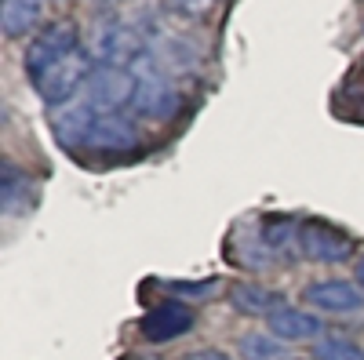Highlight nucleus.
Segmentation results:
<instances>
[{"mask_svg":"<svg viewBox=\"0 0 364 360\" xmlns=\"http://www.w3.org/2000/svg\"><path fill=\"white\" fill-rule=\"evenodd\" d=\"M51 131L66 149H84L91 157H124L139 146V128L124 113H106L99 106L66 102L51 113Z\"/></svg>","mask_w":364,"mask_h":360,"instance_id":"1","label":"nucleus"},{"mask_svg":"<svg viewBox=\"0 0 364 360\" xmlns=\"http://www.w3.org/2000/svg\"><path fill=\"white\" fill-rule=\"evenodd\" d=\"M135 73V109L146 113V116H171L178 109V87H175V77L164 73L157 62H154V55L142 51L135 62L128 66Z\"/></svg>","mask_w":364,"mask_h":360,"instance_id":"2","label":"nucleus"},{"mask_svg":"<svg viewBox=\"0 0 364 360\" xmlns=\"http://www.w3.org/2000/svg\"><path fill=\"white\" fill-rule=\"evenodd\" d=\"M80 33L70 26V22H51L44 26L41 33L29 40V51H26V73L29 77H44L51 66H58L63 58H70L73 51H80Z\"/></svg>","mask_w":364,"mask_h":360,"instance_id":"3","label":"nucleus"},{"mask_svg":"<svg viewBox=\"0 0 364 360\" xmlns=\"http://www.w3.org/2000/svg\"><path fill=\"white\" fill-rule=\"evenodd\" d=\"M135 73L128 66H95L91 77L84 80V99L106 113H117L135 99Z\"/></svg>","mask_w":364,"mask_h":360,"instance_id":"4","label":"nucleus"},{"mask_svg":"<svg viewBox=\"0 0 364 360\" xmlns=\"http://www.w3.org/2000/svg\"><path fill=\"white\" fill-rule=\"evenodd\" d=\"M299 251L314 262H346L353 255V236L328 222H306L299 229Z\"/></svg>","mask_w":364,"mask_h":360,"instance_id":"5","label":"nucleus"},{"mask_svg":"<svg viewBox=\"0 0 364 360\" xmlns=\"http://www.w3.org/2000/svg\"><path fill=\"white\" fill-rule=\"evenodd\" d=\"M190 327H193V310L186 302H175L171 298V302H161L142 317L139 332L146 342H171V339H182Z\"/></svg>","mask_w":364,"mask_h":360,"instance_id":"6","label":"nucleus"},{"mask_svg":"<svg viewBox=\"0 0 364 360\" xmlns=\"http://www.w3.org/2000/svg\"><path fill=\"white\" fill-rule=\"evenodd\" d=\"M306 302L324 313H357L364 306V291L350 280H317L306 288Z\"/></svg>","mask_w":364,"mask_h":360,"instance_id":"7","label":"nucleus"},{"mask_svg":"<svg viewBox=\"0 0 364 360\" xmlns=\"http://www.w3.org/2000/svg\"><path fill=\"white\" fill-rule=\"evenodd\" d=\"M230 302H233V310H240L245 317H266V320L277 310H284V298L273 288H262V284H237L230 291Z\"/></svg>","mask_w":364,"mask_h":360,"instance_id":"8","label":"nucleus"},{"mask_svg":"<svg viewBox=\"0 0 364 360\" xmlns=\"http://www.w3.org/2000/svg\"><path fill=\"white\" fill-rule=\"evenodd\" d=\"M269 332L277 335L281 342H299V339H321L324 327H321V317H310L302 310H277L269 317Z\"/></svg>","mask_w":364,"mask_h":360,"instance_id":"9","label":"nucleus"},{"mask_svg":"<svg viewBox=\"0 0 364 360\" xmlns=\"http://www.w3.org/2000/svg\"><path fill=\"white\" fill-rule=\"evenodd\" d=\"M0 18H4L8 37H22V33H29V29L37 26V18H41V0H4V11H0Z\"/></svg>","mask_w":364,"mask_h":360,"instance_id":"10","label":"nucleus"},{"mask_svg":"<svg viewBox=\"0 0 364 360\" xmlns=\"http://www.w3.org/2000/svg\"><path fill=\"white\" fill-rule=\"evenodd\" d=\"M314 353H317V360H364V346H357L343 335H321Z\"/></svg>","mask_w":364,"mask_h":360,"instance_id":"11","label":"nucleus"},{"mask_svg":"<svg viewBox=\"0 0 364 360\" xmlns=\"http://www.w3.org/2000/svg\"><path fill=\"white\" fill-rule=\"evenodd\" d=\"M240 356L245 360H281L284 346L277 335H245L240 339Z\"/></svg>","mask_w":364,"mask_h":360,"instance_id":"12","label":"nucleus"},{"mask_svg":"<svg viewBox=\"0 0 364 360\" xmlns=\"http://www.w3.org/2000/svg\"><path fill=\"white\" fill-rule=\"evenodd\" d=\"M22 190L26 193H33L29 190V175H18L15 168H8L4 171V207L8 212H18V197H22ZM29 204H33V197H26Z\"/></svg>","mask_w":364,"mask_h":360,"instance_id":"13","label":"nucleus"},{"mask_svg":"<svg viewBox=\"0 0 364 360\" xmlns=\"http://www.w3.org/2000/svg\"><path fill=\"white\" fill-rule=\"evenodd\" d=\"M215 288H219V280H208V284H171V291L175 295H215Z\"/></svg>","mask_w":364,"mask_h":360,"instance_id":"14","label":"nucleus"},{"mask_svg":"<svg viewBox=\"0 0 364 360\" xmlns=\"http://www.w3.org/2000/svg\"><path fill=\"white\" fill-rule=\"evenodd\" d=\"M182 360H230V356H226V353H219V349H197V353L182 356Z\"/></svg>","mask_w":364,"mask_h":360,"instance_id":"15","label":"nucleus"},{"mask_svg":"<svg viewBox=\"0 0 364 360\" xmlns=\"http://www.w3.org/2000/svg\"><path fill=\"white\" fill-rule=\"evenodd\" d=\"M357 284H360V288H364V258H360V262H357Z\"/></svg>","mask_w":364,"mask_h":360,"instance_id":"16","label":"nucleus"},{"mask_svg":"<svg viewBox=\"0 0 364 360\" xmlns=\"http://www.w3.org/2000/svg\"><path fill=\"white\" fill-rule=\"evenodd\" d=\"M360 73H364V58H360Z\"/></svg>","mask_w":364,"mask_h":360,"instance_id":"17","label":"nucleus"},{"mask_svg":"<svg viewBox=\"0 0 364 360\" xmlns=\"http://www.w3.org/2000/svg\"><path fill=\"white\" fill-rule=\"evenodd\" d=\"M124 360H135V356H124Z\"/></svg>","mask_w":364,"mask_h":360,"instance_id":"18","label":"nucleus"}]
</instances>
